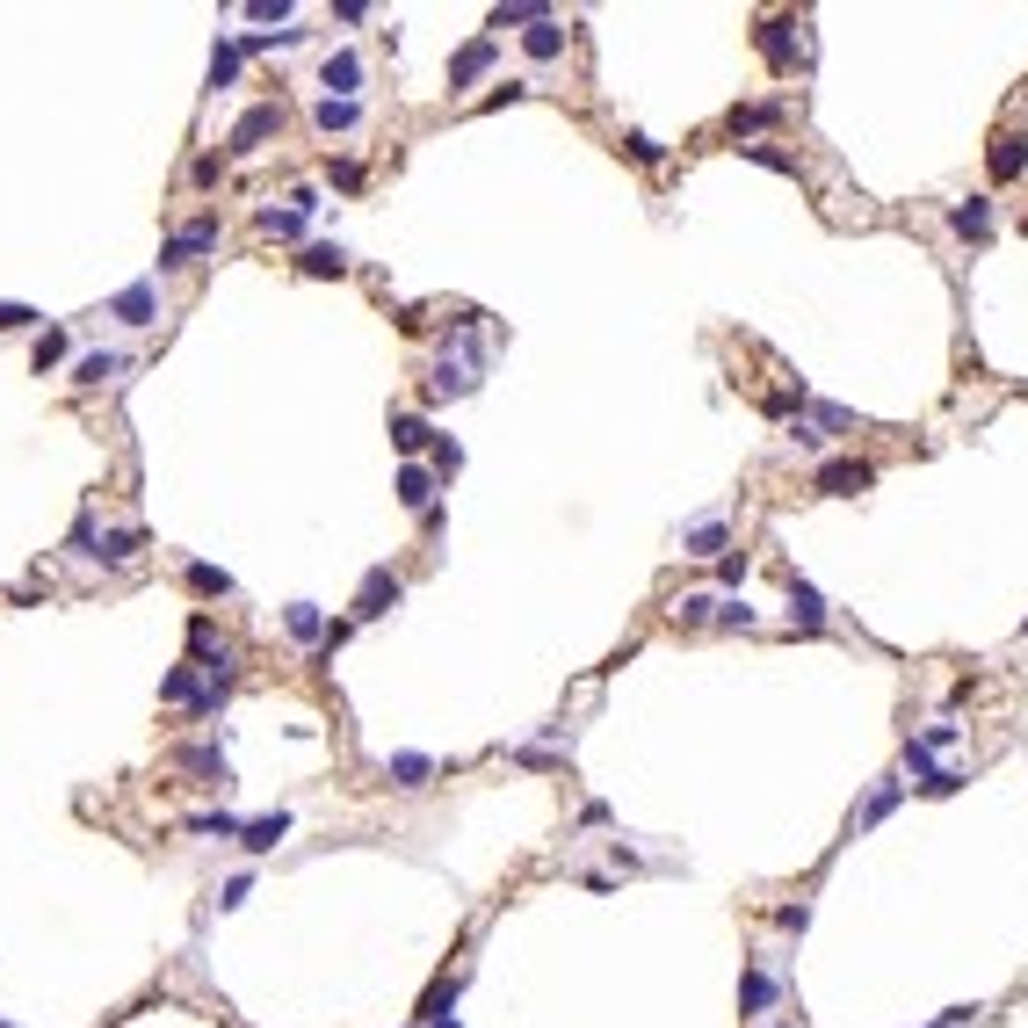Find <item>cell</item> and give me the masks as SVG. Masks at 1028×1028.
Segmentation results:
<instances>
[{
    "mask_svg": "<svg viewBox=\"0 0 1028 1028\" xmlns=\"http://www.w3.org/2000/svg\"><path fill=\"white\" fill-rule=\"evenodd\" d=\"M761 58H768L775 73H797L804 66V22L797 15H768L761 22Z\"/></svg>",
    "mask_w": 1028,
    "mask_h": 1028,
    "instance_id": "1",
    "label": "cell"
},
{
    "mask_svg": "<svg viewBox=\"0 0 1028 1028\" xmlns=\"http://www.w3.org/2000/svg\"><path fill=\"white\" fill-rule=\"evenodd\" d=\"M869 486H876V471L862 457H826L811 471V493H826V500H848V493H869Z\"/></svg>",
    "mask_w": 1028,
    "mask_h": 1028,
    "instance_id": "2",
    "label": "cell"
},
{
    "mask_svg": "<svg viewBox=\"0 0 1028 1028\" xmlns=\"http://www.w3.org/2000/svg\"><path fill=\"white\" fill-rule=\"evenodd\" d=\"M312 218H319V196H312V189H297V196H283V210H276V203L261 210V232H268V239H305Z\"/></svg>",
    "mask_w": 1028,
    "mask_h": 1028,
    "instance_id": "3",
    "label": "cell"
},
{
    "mask_svg": "<svg viewBox=\"0 0 1028 1028\" xmlns=\"http://www.w3.org/2000/svg\"><path fill=\"white\" fill-rule=\"evenodd\" d=\"M399 609V572L377 565V572H362V587H355V623H377Z\"/></svg>",
    "mask_w": 1028,
    "mask_h": 1028,
    "instance_id": "4",
    "label": "cell"
},
{
    "mask_svg": "<svg viewBox=\"0 0 1028 1028\" xmlns=\"http://www.w3.org/2000/svg\"><path fill=\"white\" fill-rule=\"evenodd\" d=\"M203 247H218V218H196V225H181L167 247H160V268H181V261H196Z\"/></svg>",
    "mask_w": 1028,
    "mask_h": 1028,
    "instance_id": "5",
    "label": "cell"
},
{
    "mask_svg": "<svg viewBox=\"0 0 1028 1028\" xmlns=\"http://www.w3.org/2000/svg\"><path fill=\"white\" fill-rule=\"evenodd\" d=\"M790 623L804 630V638H819V630H826V594L811 587V580H797V572H790Z\"/></svg>",
    "mask_w": 1028,
    "mask_h": 1028,
    "instance_id": "6",
    "label": "cell"
},
{
    "mask_svg": "<svg viewBox=\"0 0 1028 1028\" xmlns=\"http://www.w3.org/2000/svg\"><path fill=\"white\" fill-rule=\"evenodd\" d=\"M775 1000H782V992H775V978H768V963H746V978H739V1014L761 1021Z\"/></svg>",
    "mask_w": 1028,
    "mask_h": 1028,
    "instance_id": "7",
    "label": "cell"
},
{
    "mask_svg": "<svg viewBox=\"0 0 1028 1028\" xmlns=\"http://www.w3.org/2000/svg\"><path fill=\"white\" fill-rule=\"evenodd\" d=\"M319 80H326V95H334V102H355V87H362V58H355V51H326Z\"/></svg>",
    "mask_w": 1028,
    "mask_h": 1028,
    "instance_id": "8",
    "label": "cell"
},
{
    "mask_svg": "<svg viewBox=\"0 0 1028 1028\" xmlns=\"http://www.w3.org/2000/svg\"><path fill=\"white\" fill-rule=\"evenodd\" d=\"M493 58H500V51H493V37L464 44L457 58H449V87H471V80H486V73H493Z\"/></svg>",
    "mask_w": 1028,
    "mask_h": 1028,
    "instance_id": "9",
    "label": "cell"
},
{
    "mask_svg": "<svg viewBox=\"0 0 1028 1028\" xmlns=\"http://www.w3.org/2000/svg\"><path fill=\"white\" fill-rule=\"evenodd\" d=\"M276 124H283V109H276V102L247 109V116H239V124H232V153H254V145H261L268 131H276Z\"/></svg>",
    "mask_w": 1028,
    "mask_h": 1028,
    "instance_id": "10",
    "label": "cell"
},
{
    "mask_svg": "<svg viewBox=\"0 0 1028 1028\" xmlns=\"http://www.w3.org/2000/svg\"><path fill=\"white\" fill-rule=\"evenodd\" d=\"M124 326H153V312H160V290L153 283H131V290H116V305H109Z\"/></svg>",
    "mask_w": 1028,
    "mask_h": 1028,
    "instance_id": "11",
    "label": "cell"
},
{
    "mask_svg": "<svg viewBox=\"0 0 1028 1028\" xmlns=\"http://www.w3.org/2000/svg\"><path fill=\"white\" fill-rule=\"evenodd\" d=\"M681 551H688V558H724V551H732V543H724V514H703V522H688Z\"/></svg>",
    "mask_w": 1028,
    "mask_h": 1028,
    "instance_id": "12",
    "label": "cell"
},
{
    "mask_svg": "<svg viewBox=\"0 0 1028 1028\" xmlns=\"http://www.w3.org/2000/svg\"><path fill=\"white\" fill-rule=\"evenodd\" d=\"M898 797H905V782H898V775H884V782H876V790H869V804L855 811V833H869V826H884L891 811H898Z\"/></svg>",
    "mask_w": 1028,
    "mask_h": 1028,
    "instance_id": "13",
    "label": "cell"
},
{
    "mask_svg": "<svg viewBox=\"0 0 1028 1028\" xmlns=\"http://www.w3.org/2000/svg\"><path fill=\"white\" fill-rule=\"evenodd\" d=\"M428 775H435L428 753H391V761H384V782H391V790H428Z\"/></svg>",
    "mask_w": 1028,
    "mask_h": 1028,
    "instance_id": "14",
    "label": "cell"
},
{
    "mask_svg": "<svg viewBox=\"0 0 1028 1028\" xmlns=\"http://www.w3.org/2000/svg\"><path fill=\"white\" fill-rule=\"evenodd\" d=\"M985 160H992V181H1014V174L1028 167V138H1021V131H1000Z\"/></svg>",
    "mask_w": 1028,
    "mask_h": 1028,
    "instance_id": "15",
    "label": "cell"
},
{
    "mask_svg": "<svg viewBox=\"0 0 1028 1028\" xmlns=\"http://www.w3.org/2000/svg\"><path fill=\"white\" fill-rule=\"evenodd\" d=\"M283 630H290L297 645H326V630H334V623H326L312 601H290V609H283Z\"/></svg>",
    "mask_w": 1028,
    "mask_h": 1028,
    "instance_id": "16",
    "label": "cell"
},
{
    "mask_svg": "<svg viewBox=\"0 0 1028 1028\" xmlns=\"http://www.w3.org/2000/svg\"><path fill=\"white\" fill-rule=\"evenodd\" d=\"M949 225H956V239H992V196L956 203V210H949Z\"/></svg>",
    "mask_w": 1028,
    "mask_h": 1028,
    "instance_id": "17",
    "label": "cell"
},
{
    "mask_svg": "<svg viewBox=\"0 0 1028 1028\" xmlns=\"http://www.w3.org/2000/svg\"><path fill=\"white\" fill-rule=\"evenodd\" d=\"M297 268H305V276H348V247H341V239H334V247L312 239V247L297 254Z\"/></svg>",
    "mask_w": 1028,
    "mask_h": 1028,
    "instance_id": "18",
    "label": "cell"
},
{
    "mask_svg": "<svg viewBox=\"0 0 1028 1028\" xmlns=\"http://www.w3.org/2000/svg\"><path fill=\"white\" fill-rule=\"evenodd\" d=\"M522 44H529V58H536V66H551V58L565 51V22H558V15L529 22V37H522Z\"/></svg>",
    "mask_w": 1028,
    "mask_h": 1028,
    "instance_id": "19",
    "label": "cell"
},
{
    "mask_svg": "<svg viewBox=\"0 0 1028 1028\" xmlns=\"http://www.w3.org/2000/svg\"><path fill=\"white\" fill-rule=\"evenodd\" d=\"M399 500H406L413 514H435V471L406 464V471H399Z\"/></svg>",
    "mask_w": 1028,
    "mask_h": 1028,
    "instance_id": "20",
    "label": "cell"
},
{
    "mask_svg": "<svg viewBox=\"0 0 1028 1028\" xmlns=\"http://www.w3.org/2000/svg\"><path fill=\"white\" fill-rule=\"evenodd\" d=\"M312 124H319L326 138H334V131H355V124H362V102H334V95H319Z\"/></svg>",
    "mask_w": 1028,
    "mask_h": 1028,
    "instance_id": "21",
    "label": "cell"
},
{
    "mask_svg": "<svg viewBox=\"0 0 1028 1028\" xmlns=\"http://www.w3.org/2000/svg\"><path fill=\"white\" fill-rule=\"evenodd\" d=\"M283 833H290V819L276 811V819H254V826H239V848H254V855H268V848H276Z\"/></svg>",
    "mask_w": 1028,
    "mask_h": 1028,
    "instance_id": "22",
    "label": "cell"
},
{
    "mask_svg": "<svg viewBox=\"0 0 1028 1028\" xmlns=\"http://www.w3.org/2000/svg\"><path fill=\"white\" fill-rule=\"evenodd\" d=\"M761 124H775V102H739L732 109V138H753Z\"/></svg>",
    "mask_w": 1028,
    "mask_h": 1028,
    "instance_id": "23",
    "label": "cell"
},
{
    "mask_svg": "<svg viewBox=\"0 0 1028 1028\" xmlns=\"http://www.w3.org/2000/svg\"><path fill=\"white\" fill-rule=\"evenodd\" d=\"M391 442L399 449H428V420L420 413H391Z\"/></svg>",
    "mask_w": 1028,
    "mask_h": 1028,
    "instance_id": "24",
    "label": "cell"
},
{
    "mask_svg": "<svg viewBox=\"0 0 1028 1028\" xmlns=\"http://www.w3.org/2000/svg\"><path fill=\"white\" fill-rule=\"evenodd\" d=\"M739 153L753 167H768V174H797V153H782V145H739Z\"/></svg>",
    "mask_w": 1028,
    "mask_h": 1028,
    "instance_id": "25",
    "label": "cell"
},
{
    "mask_svg": "<svg viewBox=\"0 0 1028 1028\" xmlns=\"http://www.w3.org/2000/svg\"><path fill=\"white\" fill-rule=\"evenodd\" d=\"M239 58H247L239 44H218V51H210V87H232V80H239Z\"/></svg>",
    "mask_w": 1028,
    "mask_h": 1028,
    "instance_id": "26",
    "label": "cell"
},
{
    "mask_svg": "<svg viewBox=\"0 0 1028 1028\" xmlns=\"http://www.w3.org/2000/svg\"><path fill=\"white\" fill-rule=\"evenodd\" d=\"M717 616V594H681L674 601V623H710Z\"/></svg>",
    "mask_w": 1028,
    "mask_h": 1028,
    "instance_id": "27",
    "label": "cell"
},
{
    "mask_svg": "<svg viewBox=\"0 0 1028 1028\" xmlns=\"http://www.w3.org/2000/svg\"><path fill=\"white\" fill-rule=\"evenodd\" d=\"M956 739H963V724H956V717H934L927 732H920V746H927V753H949Z\"/></svg>",
    "mask_w": 1028,
    "mask_h": 1028,
    "instance_id": "28",
    "label": "cell"
},
{
    "mask_svg": "<svg viewBox=\"0 0 1028 1028\" xmlns=\"http://www.w3.org/2000/svg\"><path fill=\"white\" fill-rule=\"evenodd\" d=\"M746 572H753V551H724L717 558V587H746Z\"/></svg>",
    "mask_w": 1028,
    "mask_h": 1028,
    "instance_id": "29",
    "label": "cell"
},
{
    "mask_svg": "<svg viewBox=\"0 0 1028 1028\" xmlns=\"http://www.w3.org/2000/svg\"><path fill=\"white\" fill-rule=\"evenodd\" d=\"M905 768H913V775H920V790H927V782H934V775H942V761H934V753H927L920 739H905Z\"/></svg>",
    "mask_w": 1028,
    "mask_h": 1028,
    "instance_id": "30",
    "label": "cell"
},
{
    "mask_svg": "<svg viewBox=\"0 0 1028 1028\" xmlns=\"http://www.w3.org/2000/svg\"><path fill=\"white\" fill-rule=\"evenodd\" d=\"M131 551H138V529H109V536H102V551H95V558H109V565H124V558H131Z\"/></svg>",
    "mask_w": 1028,
    "mask_h": 1028,
    "instance_id": "31",
    "label": "cell"
},
{
    "mask_svg": "<svg viewBox=\"0 0 1028 1028\" xmlns=\"http://www.w3.org/2000/svg\"><path fill=\"white\" fill-rule=\"evenodd\" d=\"M623 145H630V160H638V167H659V160H667V145H659V138H645V131H630Z\"/></svg>",
    "mask_w": 1028,
    "mask_h": 1028,
    "instance_id": "32",
    "label": "cell"
},
{
    "mask_svg": "<svg viewBox=\"0 0 1028 1028\" xmlns=\"http://www.w3.org/2000/svg\"><path fill=\"white\" fill-rule=\"evenodd\" d=\"M189 587H196V594H232V580H225L218 565H189Z\"/></svg>",
    "mask_w": 1028,
    "mask_h": 1028,
    "instance_id": "33",
    "label": "cell"
},
{
    "mask_svg": "<svg viewBox=\"0 0 1028 1028\" xmlns=\"http://www.w3.org/2000/svg\"><path fill=\"white\" fill-rule=\"evenodd\" d=\"M80 384H102V377H116V355H80V370H73Z\"/></svg>",
    "mask_w": 1028,
    "mask_h": 1028,
    "instance_id": "34",
    "label": "cell"
},
{
    "mask_svg": "<svg viewBox=\"0 0 1028 1028\" xmlns=\"http://www.w3.org/2000/svg\"><path fill=\"white\" fill-rule=\"evenodd\" d=\"M717 623H724V630H753V609L732 594V601H717Z\"/></svg>",
    "mask_w": 1028,
    "mask_h": 1028,
    "instance_id": "35",
    "label": "cell"
},
{
    "mask_svg": "<svg viewBox=\"0 0 1028 1028\" xmlns=\"http://www.w3.org/2000/svg\"><path fill=\"white\" fill-rule=\"evenodd\" d=\"M811 420H819V428H833V435H848V428H855V413H848V406H811Z\"/></svg>",
    "mask_w": 1028,
    "mask_h": 1028,
    "instance_id": "36",
    "label": "cell"
},
{
    "mask_svg": "<svg viewBox=\"0 0 1028 1028\" xmlns=\"http://www.w3.org/2000/svg\"><path fill=\"white\" fill-rule=\"evenodd\" d=\"M775 927H782V934H804V927H811V905H804V898H797V905H782Z\"/></svg>",
    "mask_w": 1028,
    "mask_h": 1028,
    "instance_id": "37",
    "label": "cell"
},
{
    "mask_svg": "<svg viewBox=\"0 0 1028 1028\" xmlns=\"http://www.w3.org/2000/svg\"><path fill=\"white\" fill-rule=\"evenodd\" d=\"M22 326H37V312L29 305H0V334H22Z\"/></svg>",
    "mask_w": 1028,
    "mask_h": 1028,
    "instance_id": "38",
    "label": "cell"
},
{
    "mask_svg": "<svg viewBox=\"0 0 1028 1028\" xmlns=\"http://www.w3.org/2000/svg\"><path fill=\"white\" fill-rule=\"evenodd\" d=\"M196 833H218V840H225V833H239V819H232V811H203Z\"/></svg>",
    "mask_w": 1028,
    "mask_h": 1028,
    "instance_id": "39",
    "label": "cell"
},
{
    "mask_svg": "<svg viewBox=\"0 0 1028 1028\" xmlns=\"http://www.w3.org/2000/svg\"><path fill=\"white\" fill-rule=\"evenodd\" d=\"M457 464H464V449H457V442H435V471L457 478Z\"/></svg>",
    "mask_w": 1028,
    "mask_h": 1028,
    "instance_id": "40",
    "label": "cell"
},
{
    "mask_svg": "<svg viewBox=\"0 0 1028 1028\" xmlns=\"http://www.w3.org/2000/svg\"><path fill=\"white\" fill-rule=\"evenodd\" d=\"M58 355H66V334H58V326H51V334L37 341V370H44V362H58Z\"/></svg>",
    "mask_w": 1028,
    "mask_h": 1028,
    "instance_id": "41",
    "label": "cell"
},
{
    "mask_svg": "<svg viewBox=\"0 0 1028 1028\" xmlns=\"http://www.w3.org/2000/svg\"><path fill=\"white\" fill-rule=\"evenodd\" d=\"M254 22H290V0H254Z\"/></svg>",
    "mask_w": 1028,
    "mask_h": 1028,
    "instance_id": "42",
    "label": "cell"
},
{
    "mask_svg": "<svg viewBox=\"0 0 1028 1028\" xmlns=\"http://www.w3.org/2000/svg\"><path fill=\"white\" fill-rule=\"evenodd\" d=\"M956 790H963V775H956V768H942V775L927 782V797H956Z\"/></svg>",
    "mask_w": 1028,
    "mask_h": 1028,
    "instance_id": "43",
    "label": "cell"
},
{
    "mask_svg": "<svg viewBox=\"0 0 1028 1028\" xmlns=\"http://www.w3.org/2000/svg\"><path fill=\"white\" fill-rule=\"evenodd\" d=\"M420 1028H464V1021L457 1014H435V1021H420Z\"/></svg>",
    "mask_w": 1028,
    "mask_h": 1028,
    "instance_id": "44",
    "label": "cell"
}]
</instances>
